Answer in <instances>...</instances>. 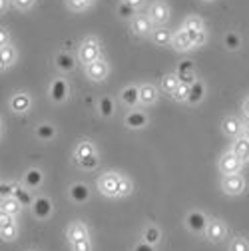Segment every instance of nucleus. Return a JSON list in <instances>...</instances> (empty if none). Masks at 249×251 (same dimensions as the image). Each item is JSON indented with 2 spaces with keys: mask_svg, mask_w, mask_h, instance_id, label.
Returning a JSON list of instances; mask_svg holds the SVG:
<instances>
[{
  "mask_svg": "<svg viewBox=\"0 0 249 251\" xmlns=\"http://www.w3.org/2000/svg\"><path fill=\"white\" fill-rule=\"evenodd\" d=\"M96 60H100V42L96 38H86L80 46V62L88 66Z\"/></svg>",
  "mask_w": 249,
  "mask_h": 251,
  "instance_id": "1",
  "label": "nucleus"
},
{
  "mask_svg": "<svg viewBox=\"0 0 249 251\" xmlns=\"http://www.w3.org/2000/svg\"><path fill=\"white\" fill-rule=\"evenodd\" d=\"M222 187L227 196H239L245 192V179L239 174H231V176H224Z\"/></svg>",
  "mask_w": 249,
  "mask_h": 251,
  "instance_id": "2",
  "label": "nucleus"
},
{
  "mask_svg": "<svg viewBox=\"0 0 249 251\" xmlns=\"http://www.w3.org/2000/svg\"><path fill=\"white\" fill-rule=\"evenodd\" d=\"M118 183H120V176L118 174H104L98 181V187H100V192L108 198H118Z\"/></svg>",
  "mask_w": 249,
  "mask_h": 251,
  "instance_id": "3",
  "label": "nucleus"
},
{
  "mask_svg": "<svg viewBox=\"0 0 249 251\" xmlns=\"http://www.w3.org/2000/svg\"><path fill=\"white\" fill-rule=\"evenodd\" d=\"M86 74H88V78L90 80H94V82H102V80H106V76H108V64L100 58V60H96V62H92V64H88L86 66Z\"/></svg>",
  "mask_w": 249,
  "mask_h": 251,
  "instance_id": "4",
  "label": "nucleus"
},
{
  "mask_svg": "<svg viewBox=\"0 0 249 251\" xmlns=\"http://www.w3.org/2000/svg\"><path fill=\"white\" fill-rule=\"evenodd\" d=\"M149 20L155 24H166L170 20V6L166 2H153L149 6Z\"/></svg>",
  "mask_w": 249,
  "mask_h": 251,
  "instance_id": "5",
  "label": "nucleus"
},
{
  "mask_svg": "<svg viewBox=\"0 0 249 251\" xmlns=\"http://www.w3.org/2000/svg\"><path fill=\"white\" fill-rule=\"evenodd\" d=\"M241 162L235 158V155L229 151V153H225L224 158L220 160V172L224 174V176H231V174H237L239 170H241Z\"/></svg>",
  "mask_w": 249,
  "mask_h": 251,
  "instance_id": "6",
  "label": "nucleus"
},
{
  "mask_svg": "<svg viewBox=\"0 0 249 251\" xmlns=\"http://www.w3.org/2000/svg\"><path fill=\"white\" fill-rule=\"evenodd\" d=\"M205 231H207V237L215 243L222 241L227 235V227H225L224 222H220V219H211V222L207 224V227H205Z\"/></svg>",
  "mask_w": 249,
  "mask_h": 251,
  "instance_id": "7",
  "label": "nucleus"
},
{
  "mask_svg": "<svg viewBox=\"0 0 249 251\" xmlns=\"http://www.w3.org/2000/svg\"><path fill=\"white\" fill-rule=\"evenodd\" d=\"M30 104H32V102H30V96H28V94H24V92H16L14 98L10 100V108L16 114H26L30 110Z\"/></svg>",
  "mask_w": 249,
  "mask_h": 251,
  "instance_id": "8",
  "label": "nucleus"
},
{
  "mask_svg": "<svg viewBox=\"0 0 249 251\" xmlns=\"http://www.w3.org/2000/svg\"><path fill=\"white\" fill-rule=\"evenodd\" d=\"M185 222H188V227H190L194 233H201V231H205V227H207V219H205L203 213H199V211H192L188 217H185Z\"/></svg>",
  "mask_w": 249,
  "mask_h": 251,
  "instance_id": "9",
  "label": "nucleus"
},
{
  "mask_svg": "<svg viewBox=\"0 0 249 251\" xmlns=\"http://www.w3.org/2000/svg\"><path fill=\"white\" fill-rule=\"evenodd\" d=\"M132 30L138 34V36H144V34H149L151 32V20H149V16H144V14H140V16H134V20H132Z\"/></svg>",
  "mask_w": 249,
  "mask_h": 251,
  "instance_id": "10",
  "label": "nucleus"
},
{
  "mask_svg": "<svg viewBox=\"0 0 249 251\" xmlns=\"http://www.w3.org/2000/svg\"><path fill=\"white\" fill-rule=\"evenodd\" d=\"M16 62V50L14 46H2L0 48V72H4L6 68H10Z\"/></svg>",
  "mask_w": 249,
  "mask_h": 251,
  "instance_id": "11",
  "label": "nucleus"
},
{
  "mask_svg": "<svg viewBox=\"0 0 249 251\" xmlns=\"http://www.w3.org/2000/svg\"><path fill=\"white\" fill-rule=\"evenodd\" d=\"M231 153L235 155V158L243 164L249 160V140L247 138H239L233 146H231Z\"/></svg>",
  "mask_w": 249,
  "mask_h": 251,
  "instance_id": "12",
  "label": "nucleus"
},
{
  "mask_svg": "<svg viewBox=\"0 0 249 251\" xmlns=\"http://www.w3.org/2000/svg\"><path fill=\"white\" fill-rule=\"evenodd\" d=\"M172 46H174L175 50H179V52H185V50L194 48V46H192V42H190V38H188V32H185V30H177L175 34H172Z\"/></svg>",
  "mask_w": 249,
  "mask_h": 251,
  "instance_id": "13",
  "label": "nucleus"
},
{
  "mask_svg": "<svg viewBox=\"0 0 249 251\" xmlns=\"http://www.w3.org/2000/svg\"><path fill=\"white\" fill-rule=\"evenodd\" d=\"M222 126H224V132L229 136V138H237L239 134H241V122L237 120V118H233V116H227L224 122H222Z\"/></svg>",
  "mask_w": 249,
  "mask_h": 251,
  "instance_id": "14",
  "label": "nucleus"
},
{
  "mask_svg": "<svg viewBox=\"0 0 249 251\" xmlns=\"http://www.w3.org/2000/svg\"><path fill=\"white\" fill-rule=\"evenodd\" d=\"M138 96H140V102L142 104H153L155 102V98H158V90H155V86H151V84H144L142 88H138Z\"/></svg>",
  "mask_w": 249,
  "mask_h": 251,
  "instance_id": "15",
  "label": "nucleus"
},
{
  "mask_svg": "<svg viewBox=\"0 0 249 251\" xmlns=\"http://www.w3.org/2000/svg\"><path fill=\"white\" fill-rule=\"evenodd\" d=\"M151 40L158 46H168V44H172V32L168 28H155V30H151Z\"/></svg>",
  "mask_w": 249,
  "mask_h": 251,
  "instance_id": "16",
  "label": "nucleus"
},
{
  "mask_svg": "<svg viewBox=\"0 0 249 251\" xmlns=\"http://www.w3.org/2000/svg\"><path fill=\"white\" fill-rule=\"evenodd\" d=\"M0 209H2V211H6L8 215H18L20 211H22V203L14 198V196H10V198H4L2 200V203H0Z\"/></svg>",
  "mask_w": 249,
  "mask_h": 251,
  "instance_id": "17",
  "label": "nucleus"
},
{
  "mask_svg": "<svg viewBox=\"0 0 249 251\" xmlns=\"http://www.w3.org/2000/svg\"><path fill=\"white\" fill-rule=\"evenodd\" d=\"M96 155V150L94 146H92L90 142H80L78 148H76V158L78 162H84V160H90V158H94Z\"/></svg>",
  "mask_w": 249,
  "mask_h": 251,
  "instance_id": "18",
  "label": "nucleus"
},
{
  "mask_svg": "<svg viewBox=\"0 0 249 251\" xmlns=\"http://www.w3.org/2000/svg\"><path fill=\"white\" fill-rule=\"evenodd\" d=\"M32 209H34L36 217L44 219V217H48V215H50V211H52V203H50V201H48L46 198H38V200L34 201Z\"/></svg>",
  "mask_w": 249,
  "mask_h": 251,
  "instance_id": "19",
  "label": "nucleus"
},
{
  "mask_svg": "<svg viewBox=\"0 0 249 251\" xmlns=\"http://www.w3.org/2000/svg\"><path fill=\"white\" fill-rule=\"evenodd\" d=\"M68 237L70 241H78V239H86L88 237V227L80 222H74L70 227H68Z\"/></svg>",
  "mask_w": 249,
  "mask_h": 251,
  "instance_id": "20",
  "label": "nucleus"
},
{
  "mask_svg": "<svg viewBox=\"0 0 249 251\" xmlns=\"http://www.w3.org/2000/svg\"><path fill=\"white\" fill-rule=\"evenodd\" d=\"M146 122H148V118H146V114H142V112H132V114H128V118H126V124L130 126V128H144L146 126Z\"/></svg>",
  "mask_w": 249,
  "mask_h": 251,
  "instance_id": "21",
  "label": "nucleus"
},
{
  "mask_svg": "<svg viewBox=\"0 0 249 251\" xmlns=\"http://www.w3.org/2000/svg\"><path fill=\"white\" fill-rule=\"evenodd\" d=\"M190 90H192V86L190 84H185V82H179L177 84V88L174 90V94H172V98L174 100H177V102H185L190 98Z\"/></svg>",
  "mask_w": 249,
  "mask_h": 251,
  "instance_id": "22",
  "label": "nucleus"
},
{
  "mask_svg": "<svg viewBox=\"0 0 249 251\" xmlns=\"http://www.w3.org/2000/svg\"><path fill=\"white\" fill-rule=\"evenodd\" d=\"M138 88H134V86H130V88H126L122 92V100H124V104H128V106H136L138 102H140V96H138Z\"/></svg>",
  "mask_w": 249,
  "mask_h": 251,
  "instance_id": "23",
  "label": "nucleus"
},
{
  "mask_svg": "<svg viewBox=\"0 0 249 251\" xmlns=\"http://www.w3.org/2000/svg\"><path fill=\"white\" fill-rule=\"evenodd\" d=\"M66 92H68V86H66L64 80L54 82V86H52V98H54L56 102H62V100H64V98H66Z\"/></svg>",
  "mask_w": 249,
  "mask_h": 251,
  "instance_id": "24",
  "label": "nucleus"
},
{
  "mask_svg": "<svg viewBox=\"0 0 249 251\" xmlns=\"http://www.w3.org/2000/svg\"><path fill=\"white\" fill-rule=\"evenodd\" d=\"M70 196L74 201H86L88 200V187L84 183H74L72 190H70Z\"/></svg>",
  "mask_w": 249,
  "mask_h": 251,
  "instance_id": "25",
  "label": "nucleus"
},
{
  "mask_svg": "<svg viewBox=\"0 0 249 251\" xmlns=\"http://www.w3.org/2000/svg\"><path fill=\"white\" fill-rule=\"evenodd\" d=\"M56 66H58L60 70L68 72V70L74 68V58H72L70 54H58V56H56Z\"/></svg>",
  "mask_w": 249,
  "mask_h": 251,
  "instance_id": "26",
  "label": "nucleus"
},
{
  "mask_svg": "<svg viewBox=\"0 0 249 251\" xmlns=\"http://www.w3.org/2000/svg\"><path fill=\"white\" fill-rule=\"evenodd\" d=\"M177 84H179V80H177V76H175V74H166V76H164V80H162V90L172 96L174 90L177 88Z\"/></svg>",
  "mask_w": 249,
  "mask_h": 251,
  "instance_id": "27",
  "label": "nucleus"
},
{
  "mask_svg": "<svg viewBox=\"0 0 249 251\" xmlns=\"http://www.w3.org/2000/svg\"><path fill=\"white\" fill-rule=\"evenodd\" d=\"M66 4H68L70 10L82 12V10H86V8H90L92 4H94V0H66Z\"/></svg>",
  "mask_w": 249,
  "mask_h": 251,
  "instance_id": "28",
  "label": "nucleus"
},
{
  "mask_svg": "<svg viewBox=\"0 0 249 251\" xmlns=\"http://www.w3.org/2000/svg\"><path fill=\"white\" fill-rule=\"evenodd\" d=\"M183 30H198V32H201L203 30V20L199 16H188L183 22Z\"/></svg>",
  "mask_w": 249,
  "mask_h": 251,
  "instance_id": "29",
  "label": "nucleus"
},
{
  "mask_svg": "<svg viewBox=\"0 0 249 251\" xmlns=\"http://www.w3.org/2000/svg\"><path fill=\"white\" fill-rule=\"evenodd\" d=\"M185 32H188V38L194 48H198L205 42V30H201V32H198V30H185Z\"/></svg>",
  "mask_w": 249,
  "mask_h": 251,
  "instance_id": "30",
  "label": "nucleus"
},
{
  "mask_svg": "<svg viewBox=\"0 0 249 251\" xmlns=\"http://www.w3.org/2000/svg\"><path fill=\"white\" fill-rule=\"evenodd\" d=\"M40 181H42V174L38 170H30L26 174V177H24V183L28 187H36V185H40Z\"/></svg>",
  "mask_w": 249,
  "mask_h": 251,
  "instance_id": "31",
  "label": "nucleus"
},
{
  "mask_svg": "<svg viewBox=\"0 0 249 251\" xmlns=\"http://www.w3.org/2000/svg\"><path fill=\"white\" fill-rule=\"evenodd\" d=\"M144 241L149 243V245L158 243V241H160V229H158V227H153V226L146 227V231H144Z\"/></svg>",
  "mask_w": 249,
  "mask_h": 251,
  "instance_id": "32",
  "label": "nucleus"
},
{
  "mask_svg": "<svg viewBox=\"0 0 249 251\" xmlns=\"http://www.w3.org/2000/svg\"><path fill=\"white\" fill-rule=\"evenodd\" d=\"M132 194V181L128 177H122L120 176V183H118V198H124V196H130Z\"/></svg>",
  "mask_w": 249,
  "mask_h": 251,
  "instance_id": "33",
  "label": "nucleus"
},
{
  "mask_svg": "<svg viewBox=\"0 0 249 251\" xmlns=\"http://www.w3.org/2000/svg\"><path fill=\"white\" fill-rule=\"evenodd\" d=\"M229 251H249V241L245 237H235L229 243Z\"/></svg>",
  "mask_w": 249,
  "mask_h": 251,
  "instance_id": "34",
  "label": "nucleus"
},
{
  "mask_svg": "<svg viewBox=\"0 0 249 251\" xmlns=\"http://www.w3.org/2000/svg\"><path fill=\"white\" fill-rule=\"evenodd\" d=\"M16 233H18L16 224H12V226H8V227H4V229H0V237H2L4 241H12V239L16 237Z\"/></svg>",
  "mask_w": 249,
  "mask_h": 251,
  "instance_id": "35",
  "label": "nucleus"
},
{
  "mask_svg": "<svg viewBox=\"0 0 249 251\" xmlns=\"http://www.w3.org/2000/svg\"><path fill=\"white\" fill-rule=\"evenodd\" d=\"M201 96H203V86H201V84H196V86L192 84L188 102H198V100H201Z\"/></svg>",
  "mask_w": 249,
  "mask_h": 251,
  "instance_id": "36",
  "label": "nucleus"
},
{
  "mask_svg": "<svg viewBox=\"0 0 249 251\" xmlns=\"http://www.w3.org/2000/svg\"><path fill=\"white\" fill-rule=\"evenodd\" d=\"M72 249L74 251H92V243L90 239H78V241H72Z\"/></svg>",
  "mask_w": 249,
  "mask_h": 251,
  "instance_id": "37",
  "label": "nucleus"
},
{
  "mask_svg": "<svg viewBox=\"0 0 249 251\" xmlns=\"http://www.w3.org/2000/svg\"><path fill=\"white\" fill-rule=\"evenodd\" d=\"M52 136H54V128H52V126L42 124L40 128H38V138H40V140H50Z\"/></svg>",
  "mask_w": 249,
  "mask_h": 251,
  "instance_id": "38",
  "label": "nucleus"
},
{
  "mask_svg": "<svg viewBox=\"0 0 249 251\" xmlns=\"http://www.w3.org/2000/svg\"><path fill=\"white\" fill-rule=\"evenodd\" d=\"M100 110H102V116H112L114 114V102L110 100V98H104L102 102H100Z\"/></svg>",
  "mask_w": 249,
  "mask_h": 251,
  "instance_id": "39",
  "label": "nucleus"
},
{
  "mask_svg": "<svg viewBox=\"0 0 249 251\" xmlns=\"http://www.w3.org/2000/svg\"><path fill=\"white\" fill-rule=\"evenodd\" d=\"M12 224H14V217L8 215L6 211L0 209V229H4V227H8V226H12Z\"/></svg>",
  "mask_w": 249,
  "mask_h": 251,
  "instance_id": "40",
  "label": "nucleus"
},
{
  "mask_svg": "<svg viewBox=\"0 0 249 251\" xmlns=\"http://www.w3.org/2000/svg\"><path fill=\"white\" fill-rule=\"evenodd\" d=\"M14 6L20 8V10H28V8H32L36 4V0H12Z\"/></svg>",
  "mask_w": 249,
  "mask_h": 251,
  "instance_id": "41",
  "label": "nucleus"
},
{
  "mask_svg": "<svg viewBox=\"0 0 249 251\" xmlns=\"http://www.w3.org/2000/svg\"><path fill=\"white\" fill-rule=\"evenodd\" d=\"M8 44H10V32H8L6 28L0 26V48H2V46H8Z\"/></svg>",
  "mask_w": 249,
  "mask_h": 251,
  "instance_id": "42",
  "label": "nucleus"
},
{
  "mask_svg": "<svg viewBox=\"0 0 249 251\" xmlns=\"http://www.w3.org/2000/svg\"><path fill=\"white\" fill-rule=\"evenodd\" d=\"M134 10H136V8H132V6H128V4H122V6H120V16H122V18H132V16H134Z\"/></svg>",
  "mask_w": 249,
  "mask_h": 251,
  "instance_id": "43",
  "label": "nucleus"
},
{
  "mask_svg": "<svg viewBox=\"0 0 249 251\" xmlns=\"http://www.w3.org/2000/svg\"><path fill=\"white\" fill-rule=\"evenodd\" d=\"M80 166H82V168H86V170L96 168V166H98V158L94 155V158H90V160H84V162H80Z\"/></svg>",
  "mask_w": 249,
  "mask_h": 251,
  "instance_id": "44",
  "label": "nucleus"
},
{
  "mask_svg": "<svg viewBox=\"0 0 249 251\" xmlns=\"http://www.w3.org/2000/svg\"><path fill=\"white\" fill-rule=\"evenodd\" d=\"M144 2H146V0H124V4H128L132 8H140Z\"/></svg>",
  "mask_w": 249,
  "mask_h": 251,
  "instance_id": "45",
  "label": "nucleus"
},
{
  "mask_svg": "<svg viewBox=\"0 0 249 251\" xmlns=\"http://www.w3.org/2000/svg\"><path fill=\"white\" fill-rule=\"evenodd\" d=\"M134 251H153V247H151L149 243L142 241V243H138V245H136V249H134Z\"/></svg>",
  "mask_w": 249,
  "mask_h": 251,
  "instance_id": "46",
  "label": "nucleus"
},
{
  "mask_svg": "<svg viewBox=\"0 0 249 251\" xmlns=\"http://www.w3.org/2000/svg\"><path fill=\"white\" fill-rule=\"evenodd\" d=\"M10 6V0H0V14H4Z\"/></svg>",
  "mask_w": 249,
  "mask_h": 251,
  "instance_id": "47",
  "label": "nucleus"
},
{
  "mask_svg": "<svg viewBox=\"0 0 249 251\" xmlns=\"http://www.w3.org/2000/svg\"><path fill=\"white\" fill-rule=\"evenodd\" d=\"M227 46H229L231 50H233V48H237V46H239L237 38H235V36H229V38H227Z\"/></svg>",
  "mask_w": 249,
  "mask_h": 251,
  "instance_id": "48",
  "label": "nucleus"
},
{
  "mask_svg": "<svg viewBox=\"0 0 249 251\" xmlns=\"http://www.w3.org/2000/svg\"><path fill=\"white\" fill-rule=\"evenodd\" d=\"M241 132H243V138H247V140H249V120L241 126Z\"/></svg>",
  "mask_w": 249,
  "mask_h": 251,
  "instance_id": "49",
  "label": "nucleus"
},
{
  "mask_svg": "<svg viewBox=\"0 0 249 251\" xmlns=\"http://www.w3.org/2000/svg\"><path fill=\"white\" fill-rule=\"evenodd\" d=\"M243 112H245L247 118H249V98H245V102H243Z\"/></svg>",
  "mask_w": 249,
  "mask_h": 251,
  "instance_id": "50",
  "label": "nucleus"
}]
</instances>
